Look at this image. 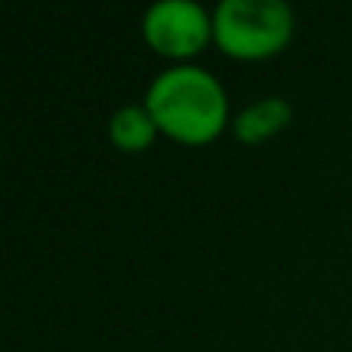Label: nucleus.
Masks as SVG:
<instances>
[{"mask_svg":"<svg viewBox=\"0 0 352 352\" xmlns=\"http://www.w3.org/2000/svg\"><path fill=\"white\" fill-rule=\"evenodd\" d=\"M158 133L182 146H207L229 127V96L201 65H173L148 84L142 99Z\"/></svg>","mask_w":352,"mask_h":352,"instance_id":"nucleus-1","label":"nucleus"},{"mask_svg":"<svg viewBox=\"0 0 352 352\" xmlns=\"http://www.w3.org/2000/svg\"><path fill=\"white\" fill-rule=\"evenodd\" d=\"M294 12L281 0H223L213 10V43L238 62H263L287 50Z\"/></svg>","mask_w":352,"mask_h":352,"instance_id":"nucleus-2","label":"nucleus"},{"mask_svg":"<svg viewBox=\"0 0 352 352\" xmlns=\"http://www.w3.org/2000/svg\"><path fill=\"white\" fill-rule=\"evenodd\" d=\"M142 41L164 59L192 65L213 43V12L195 0H158L142 16Z\"/></svg>","mask_w":352,"mask_h":352,"instance_id":"nucleus-3","label":"nucleus"},{"mask_svg":"<svg viewBox=\"0 0 352 352\" xmlns=\"http://www.w3.org/2000/svg\"><path fill=\"white\" fill-rule=\"evenodd\" d=\"M291 118H294V111L285 99L269 96V99H260V102L248 105V109L232 121V133H235V140L244 142V146H260V142L278 136L281 130L291 124Z\"/></svg>","mask_w":352,"mask_h":352,"instance_id":"nucleus-4","label":"nucleus"},{"mask_svg":"<svg viewBox=\"0 0 352 352\" xmlns=\"http://www.w3.org/2000/svg\"><path fill=\"white\" fill-rule=\"evenodd\" d=\"M158 124L148 115L146 105L133 102V105H121L115 115L109 118V142L118 152L127 155H140L146 148H152V142L158 140Z\"/></svg>","mask_w":352,"mask_h":352,"instance_id":"nucleus-5","label":"nucleus"}]
</instances>
